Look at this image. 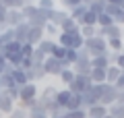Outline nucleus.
I'll return each mask as SVG.
<instances>
[{
  "label": "nucleus",
  "mask_w": 124,
  "mask_h": 118,
  "mask_svg": "<svg viewBox=\"0 0 124 118\" xmlns=\"http://www.w3.org/2000/svg\"><path fill=\"white\" fill-rule=\"evenodd\" d=\"M93 93L97 95V101L106 108H110L112 104H116V87L110 83H99V85H93Z\"/></svg>",
  "instance_id": "obj_1"
},
{
  "label": "nucleus",
  "mask_w": 124,
  "mask_h": 118,
  "mask_svg": "<svg viewBox=\"0 0 124 118\" xmlns=\"http://www.w3.org/2000/svg\"><path fill=\"white\" fill-rule=\"evenodd\" d=\"M85 50H87V54L91 58H95V56H103V54H108L110 50H108V42L103 37H89V39H85V46H83Z\"/></svg>",
  "instance_id": "obj_2"
},
{
  "label": "nucleus",
  "mask_w": 124,
  "mask_h": 118,
  "mask_svg": "<svg viewBox=\"0 0 124 118\" xmlns=\"http://www.w3.org/2000/svg\"><path fill=\"white\" fill-rule=\"evenodd\" d=\"M56 44L66 50H81L85 46V39L81 37V33H58Z\"/></svg>",
  "instance_id": "obj_3"
},
{
  "label": "nucleus",
  "mask_w": 124,
  "mask_h": 118,
  "mask_svg": "<svg viewBox=\"0 0 124 118\" xmlns=\"http://www.w3.org/2000/svg\"><path fill=\"white\" fill-rule=\"evenodd\" d=\"M77 54H79V58H77V62L70 66V68H72L75 75H83V77H87V75L91 73V56L87 54L85 48L77 50Z\"/></svg>",
  "instance_id": "obj_4"
},
{
  "label": "nucleus",
  "mask_w": 124,
  "mask_h": 118,
  "mask_svg": "<svg viewBox=\"0 0 124 118\" xmlns=\"http://www.w3.org/2000/svg\"><path fill=\"white\" fill-rule=\"evenodd\" d=\"M91 87H93V81L89 79V75H87V77H83V75H75V79L66 85L68 91L77 93V95H81L83 91H87V89H91Z\"/></svg>",
  "instance_id": "obj_5"
},
{
  "label": "nucleus",
  "mask_w": 124,
  "mask_h": 118,
  "mask_svg": "<svg viewBox=\"0 0 124 118\" xmlns=\"http://www.w3.org/2000/svg\"><path fill=\"white\" fill-rule=\"evenodd\" d=\"M37 95H39V89L35 83H27L23 87H19V106H25L29 101L37 100Z\"/></svg>",
  "instance_id": "obj_6"
},
{
  "label": "nucleus",
  "mask_w": 124,
  "mask_h": 118,
  "mask_svg": "<svg viewBox=\"0 0 124 118\" xmlns=\"http://www.w3.org/2000/svg\"><path fill=\"white\" fill-rule=\"evenodd\" d=\"M41 66H44L46 77H58V75L64 70V66H62V60H56V58H52V56L46 58Z\"/></svg>",
  "instance_id": "obj_7"
},
{
  "label": "nucleus",
  "mask_w": 124,
  "mask_h": 118,
  "mask_svg": "<svg viewBox=\"0 0 124 118\" xmlns=\"http://www.w3.org/2000/svg\"><path fill=\"white\" fill-rule=\"evenodd\" d=\"M46 19H48V23H52V25L60 27L62 23L68 19V10L64 8H54V10H46Z\"/></svg>",
  "instance_id": "obj_8"
},
{
  "label": "nucleus",
  "mask_w": 124,
  "mask_h": 118,
  "mask_svg": "<svg viewBox=\"0 0 124 118\" xmlns=\"http://www.w3.org/2000/svg\"><path fill=\"white\" fill-rule=\"evenodd\" d=\"M21 23H25V17H23L21 10H8V13H6L4 27H10V29H15V27L21 25Z\"/></svg>",
  "instance_id": "obj_9"
},
{
  "label": "nucleus",
  "mask_w": 124,
  "mask_h": 118,
  "mask_svg": "<svg viewBox=\"0 0 124 118\" xmlns=\"http://www.w3.org/2000/svg\"><path fill=\"white\" fill-rule=\"evenodd\" d=\"M27 23H29V27H41V29H44L46 23H48V19H46V10L35 8V13L27 19Z\"/></svg>",
  "instance_id": "obj_10"
},
{
  "label": "nucleus",
  "mask_w": 124,
  "mask_h": 118,
  "mask_svg": "<svg viewBox=\"0 0 124 118\" xmlns=\"http://www.w3.org/2000/svg\"><path fill=\"white\" fill-rule=\"evenodd\" d=\"M15 108H17V104H15L4 91H0V114H2V116H8Z\"/></svg>",
  "instance_id": "obj_11"
},
{
  "label": "nucleus",
  "mask_w": 124,
  "mask_h": 118,
  "mask_svg": "<svg viewBox=\"0 0 124 118\" xmlns=\"http://www.w3.org/2000/svg\"><path fill=\"white\" fill-rule=\"evenodd\" d=\"M44 37H46V33H44V29H41V27H31L25 44H29V46H33V48H35V46L39 44V42H41Z\"/></svg>",
  "instance_id": "obj_12"
},
{
  "label": "nucleus",
  "mask_w": 124,
  "mask_h": 118,
  "mask_svg": "<svg viewBox=\"0 0 124 118\" xmlns=\"http://www.w3.org/2000/svg\"><path fill=\"white\" fill-rule=\"evenodd\" d=\"M29 23H21V25H17L15 27V42H19V44H25L27 42V35H29Z\"/></svg>",
  "instance_id": "obj_13"
},
{
  "label": "nucleus",
  "mask_w": 124,
  "mask_h": 118,
  "mask_svg": "<svg viewBox=\"0 0 124 118\" xmlns=\"http://www.w3.org/2000/svg\"><path fill=\"white\" fill-rule=\"evenodd\" d=\"M81 101H83V110L93 108V106H97V104H99V101H97V95L93 93V89H87V91L81 93Z\"/></svg>",
  "instance_id": "obj_14"
},
{
  "label": "nucleus",
  "mask_w": 124,
  "mask_h": 118,
  "mask_svg": "<svg viewBox=\"0 0 124 118\" xmlns=\"http://www.w3.org/2000/svg\"><path fill=\"white\" fill-rule=\"evenodd\" d=\"M39 52H44L46 56H52V52H54V48H56V39H50V37H44L39 42V44L35 46Z\"/></svg>",
  "instance_id": "obj_15"
},
{
  "label": "nucleus",
  "mask_w": 124,
  "mask_h": 118,
  "mask_svg": "<svg viewBox=\"0 0 124 118\" xmlns=\"http://www.w3.org/2000/svg\"><path fill=\"white\" fill-rule=\"evenodd\" d=\"M85 112H87V118H103V116H108V108L101 106V104L93 106V108H87Z\"/></svg>",
  "instance_id": "obj_16"
},
{
  "label": "nucleus",
  "mask_w": 124,
  "mask_h": 118,
  "mask_svg": "<svg viewBox=\"0 0 124 118\" xmlns=\"http://www.w3.org/2000/svg\"><path fill=\"white\" fill-rule=\"evenodd\" d=\"M58 29H60V33H79L81 27H79V23H77V21H72V19L68 17L66 21L62 23L60 27H58Z\"/></svg>",
  "instance_id": "obj_17"
},
{
  "label": "nucleus",
  "mask_w": 124,
  "mask_h": 118,
  "mask_svg": "<svg viewBox=\"0 0 124 118\" xmlns=\"http://www.w3.org/2000/svg\"><path fill=\"white\" fill-rule=\"evenodd\" d=\"M10 77H13V81H15L17 87H23V85L29 83V81H27V75H25V70H23V68H13Z\"/></svg>",
  "instance_id": "obj_18"
},
{
  "label": "nucleus",
  "mask_w": 124,
  "mask_h": 118,
  "mask_svg": "<svg viewBox=\"0 0 124 118\" xmlns=\"http://www.w3.org/2000/svg\"><path fill=\"white\" fill-rule=\"evenodd\" d=\"M120 73H122V70H120L116 64H110V66L106 68V83L114 85V83H116V79L120 77Z\"/></svg>",
  "instance_id": "obj_19"
},
{
  "label": "nucleus",
  "mask_w": 124,
  "mask_h": 118,
  "mask_svg": "<svg viewBox=\"0 0 124 118\" xmlns=\"http://www.w3.org/2000/svg\"><path fill=\"white\" fill-rule=\"evenodd\" d=\"M87 10H89V8H87L85 4H79V6H75V8H70V10H68V17H70L72 21L81 23V19L85 17V13H87Z\"/></svg>",
  "instance_id": "obj_20"
},
{
  "label": "nucleus",
  "mask_w": 124,
  "mask_h": 118,
  "mask_svg": "<svg viewBox=\"0 0 124 118\" xmlns=\"http://www.w3.org/2000/svg\"><path fill=\"white\" fill-rule=\"evenodd\" d=\"M110 64H112V62H110V58H108V54L91 58V68H103V70H106Z\"/></svg>",
  "instance_id": "obj_21"
},
{
  "label": "nucleus",
  "mask_w": 124,
  "mask_h": 118,
  "mask_svg": "<svg viewBox=\"0 0 124 118\" xmlns=\"http://www.w3.org/2000/svg\"><path fill=\"white\" fill-rule=\"evenodd\" d=\"M89 79L93 81V85L106 83V70H103V68H91V73H89Z\"/></svg>",
  "instance_id": "obj_22"
},
{
  "label": "nucleus",
  "mask_w": 124,
  "mask_h": 118,
  "mask_svg": "<svg viewBox=\"0 0 124 118\" xmlns=\"http://www.w3.org/2000/svg\"><path fill=\"white\" fill-rule=\"evenodd\" d=\"M70 95H72V93L68 91L66 87H64V89H58V93H56V104L60 106V108H66V104H68V100H70Z\"/></svg>",
  "instance_id": "obj_23"
},
{
  "label": "nucleus",
  "mask_w": 124,
  "mask_h": 118,
  "mask_svg": "<svg viewBox=\"0 0 124 118\" xmlns=\"http://www.w3.org/2000/svg\"><path fill=\"white\" fill-rule=\"evenodd\" d=\"M83 108V101H81V95H77V93H72L70 95V100H68V104H66V112H75V110H81Z\"/></svg>",
  "instance_id": "obj_24"
},
{
  "label": "nucleus",
  "mask_w": 124,
  "mask_h": 118,
  "mask_svg": "<svg viewBox=\"0 0 124 118\" xmlns=\"http://www.w3.org/2000/svg\"><path fill=\"white\" fill-rule=\"evenodd\" d=\"M27 118H50V116H48V112H46L39 104H35L31 110H27Z\"/></svg>",
  "instance_id": "obj_25"
},
{
  "label": "nucleus",
  "mask_w": 124,
  "mask_h": 118,
  "mask_svg": "<svg viewBox=\"0 0 124 118\" xmlns=\"http://www.w3.org/2000/svg\"><path fill=\"white\" fill-rule=\"evenodd\" d=\"M106 0H93L91 4H87V8H89V13H95V15H101L103 10H106Z\"/></svg>",
  "instance_id": "obj_26"
},
{
  "label": "nucleus",
  "mask_w": 124,
  "mask_h": 118,
  "mask_svg": "<svg viewBox=\"0 0 124 118\" xmlns=\"http://www.w3.org/2000/svg\"><path fill=\"white\" fill-rule=\"evenodd\" d=\"M108 42V50L110 52H122V48H124V42H122V37H114V39H106Z\"/></svg>",
  "instance_id": "obj_27"
},
{
  "label": "nucleus",
  "mask_w": 124,
  "mask_h": 118,
  "mask_svg": "<svg viewBox=\"0 0 124 118\" xmlns=\"http://www.w3.org/2000/svg\"><path fill=\"white\" fill-rule=\"evenodd\" d=\"M83 25H89V27H97V15L95 13H85V17L81 19V23H79V27H83Z\"/></svg>",
  "instance_id": "obj_28"
},
{
  "label": "nucleus",
  "mask_w": 124,
  "mask_h": 118,
  "mask_svg": "<svg viewBox=\"0 0 124 118\" xmlns=\"http://www.w3.org/2000/svg\"><path fill=\"white\" fill-rule=\"evenodd\" d=\"M21 46L23 44H19V42H8V44H4L2 46V48H4V54H2V56H8V54H19L21 52Z\"/></svg>",
  "instance_id": "obj_29"
},
{
  "label": "nucleus",
  "mask_w": 124,
  "mask_h": 118,
  "mask_svg": "<svg viewBox=\"0 0 124 118\" xmlns=\"http://www.w3.org/2000/svg\"><path fill=\"white\" fill-rule=\"evenodd\" d=\"M108 114L112 118H124V104H112L108 108Z\"/></svg>",
  "instance_id": "obj_30"
},
{
  "label": "nucleus",
  "mask_w": 124,
  "mask_h": 118,
  "mask_svg": "<svg viewBox=\"0 0 124 118\" xmlns=\"http://www.w3.org/2000/svg\"><path fill=\"white\" fill-rule=\"evenodd\" d=\"M13 39H15V29L4 27V29H2V33H0V44L4 46V44H8V42H13Z\"/></svg>",
  "instance_id": "obj_31"
},
{
  "label": "nucleus",
  "mask_w": 124,
  "mask_h": 118,
  "mask_svg": "<svg viewBox=\"0 0 124 118\" xmlns=\"http://www.w3.org/2000/svg\"><path fill=\"white\" fill-rule=\"evenodd\" d=\"M112 25H114V19H112L108 13L97 15V27H112Z\"/></svg>",
  "instance_id": "obj_32"
},
{
  "label": "nucleus",
  "mask_w": 124,
  "mask_h": 118,
  "mask_svg": "<svg viewBox=\"0 0 124 118\" xmlns=\"http://www.w3.org/2000/svg\"><path fill=\"white\" fill-rule=\"evenodd\" d=\"M35 6L41 10H54L56 8V0H35Z\"/></svg>",
  "instance_id": "obj_33"
},
{
  "label": "nucleus",
  "mask_w": 124,
  "mask_h": 118,
  "mask_svg": "<svg viewBox=\"0 0 124 118\" xmlns=\"http://www.w3.org/2000/svg\"><path fill=\"white\" fill-rule=\"evenodd\" d=\"M44 33H46V37L54 39V37H58V33H60V29H58L56 25H52V23H46V27H44Z\"/></svg>",
  "instance_id": "obj_34"
},
{
  "label": "nucleus",
  "mask_w": 124,
  "mask_h": 118,
  "mask_svg": "<svg viewBox=\"0 0 124 118\" xmlns=\"http://www.w3.org/2000/svg\"><path fill=\"white\" fill-rule=\"evenodd\" d=\"M95 29H97V27L83 25V27L79 29V33H81V37H83V39H89V37H95Z\"/></svg>",
  "instance_id": "obj_35"
},
{
  "label": "nucleus",
  "mask_w": 124,
  "mask_h": 118,
  "mask_svg": "<svg viewBox=\"0 0 124 118\" xmlns=\"http://www.w3.org/2000/svg\"><path fill=\"white\" fill-rule=\"evenodd\" d=\"M0 85H2V91L4 89H10V87H17L10 75H0Z\"/></svg>",
  "instance_id": "obj_36"
},
{
  "label": "nucleus",
  "mask_w": 124,
  "mask_h": 118,
  "mask_svg": "<svg viewBox=\"0 0 124 118\" xmlns=\"http://www.w3.org/2000/svg\"><path fill=\"white\" fill-rule=\"evenodd\" d=\"M58 77H60V81H62L64 85H68L72 79H75V73H72V68H64L60 75H58Z\"/></svg>",
  "instance_id": "obj_37"
},
{
  "label": "nucleus",
  "mask_w": 124,
  "mask_h": 118,
  "mask_svg": "<svg viewBox=\"0 0 124 118\" xmlns=\"http://www.w3.org/2000/svg\"><path fill=\"white\" fill-rule=\"evenodd\" d=\"M46 58H48V56H46V54L44 52H39V50H33V54H31V62H33V66H35V64H44V60H46Z\"/></svg>",
  "instance_id": "obj_38"
},
{
  "label": "nucleus",
  "mask_w": 124,
  "mask_h": 118,
  "mask_svg": "<svg viewBox=\"0 0 124 118\" xmlns=\"http://www.w3.org/2000/svg\"><path fill=\"white\" fill-rule=\"evenodd\" d=\"M31 73H33V81H39V79H44V77H46V73H44V66H41V64L31 66Z\"/></svg>",
  "instance_id": "obj_39"
},
{
  "label": "nucleus",
  "mask_w": 124,
  "mask_h": 118,
  "mask_svg": "<svg viewBox=\"0 0 124 118\" xmlns=\"http://www.w3.org/2000/svg\"><path fill=\"white\" fill-rule=\"evenodd\" d=\"M6 118H27V110H23L21 106H17V108H15Z\"/></svg>",
  "instance_id": "obj_40"
},
{
  "label": "nucleus",
  "mask_w": 124,
  "mask_h": 118,
  "mask_svg": "<svg viewBox=\"0 0 124 118\" xmlns=\"http://www.w3.org/2000/svg\"><path fill=\"white\" fill-rule=\"evenodd\" d=\"M64 54H66V48H62V46H58V44H56V48H54V52H52V58H56V60H62V58H64Z\"/></svg>",
  "instance_id": "obj_41"
},
{
  "label": "nucleus",
  "mask_w": 124,
  "mask_h": 118,
  "mask_svg": "<svg viewBox=\"0 0 124 118\" xmlns=\"http://www.w3.org/2000/svg\"><path fill=\"white\" fill-rule=\"evenodd\" d=\"M33 50H35L33 46H29V44H23V46H21V52H19V54H21L23 58H31V54H33Z\"/></svg>",
  "instance_id": "obj_42"
},
{
  "label": "nucleus",
  "mask_w": 124,
  "mask_h": 118,
  "mask_svg": "<svg viewBox=\"0 0 124 118\" xmlns=\"http://www.w3.org/2000/svg\"><path fill=\"white\" fill-rule=\"evenodd\" d=\"M4 93H6V95H8L10 100L15 101V104L19 101V87H10V89H4Z\"/></svg>",
  "instance_id": "obj_43"
},
{
  "label": "nucleus",
  "mask_w": 124,
  "mask_h": 118,
  "mask_svg": "<svg viewBox=\"0 0 124 118\" xmlns=\"http://www.w3.org/2000/svg\"><path fill=\"white\" fill-rule=\"evenodd\" d=\"M79 4H83L81 0H62V6H64V10H70V8H75V6H79Z\"/></svg>",
  "instance_id": "obj_44"
},
{
  "label": "nucleus",
  "mask_w": 124,
  "mask_h": 118,
  "mask_svg": "<svg viewBox=\"0 0 124 118\" xmlns=\"http://www.w3.org/2000/svg\"><path fill=\"white\" fill-rule=\"evenodd\" d=\"M114 87H116V91H124V70H122V73H120V77L116 79Z\"/></svg>",
  "instance_id": "obj_45"
},
{
  "label": "nucleus",
  "mask_w": 124,
  "mask_h": 118,
  "mask_svg": "<svg viewBox=\"0 0 124 118\" xmlns=\"http://www.w3.org/2000/svg\"><path fill=\"white\" fill-rule=\"evenodd\" d=\"M6 13H8V8H6L2 2H0V27H4V19H6Z\"/></svg>",
  "instance_id": "obj_46"
},
{
  "label": "nucleus",
  "mask_w": 124,
  "mask_h": 118,
  "mask_svg": "<svg viewBox=\"0 0 124 118\" xmlns=\"http://www.w3.org/2000/svg\"><path fill=\"white\" fill-rule=\"evenodd\" d=\"M114 64L118 66L120 70H124V54H122V52H120L118 56H116V60H114Z\"/></svg>",
  "instance_id": "obj_47"
},
{
  "label": "nucleus",
  "mask_w": 124,
  "mask_h": 118,
  "mask_svg": "<svg viewBox=\"0 0 124 118\" xmlns=\"http://www.w3.org/2000/svg\"><path fill=\"white\" fill-rule=\"evenodd\" d=\"M6 66H8V62H6V58L0 54V75H4V70H6Z\"/></svg>",
  "instance_id": "obj_48"
},
{
  "label": "nucleus",
  "mask_w": 124,
  "mask_h": 118,
  "mask_svg": "<svg viewBox=\"0 0 124 118\" xmlns=\"http://www.w3.org/2000/svg\"><path fill=\"white\" fill-rule=\"evenodd\" d=\"M116 104H124V91H116Z\"/></svg>",
  "instance_id": "obj_49"
},
{
  "label": "nucleus",
  "mask_w": 124,
  "mask_h": 118,
  "mask_svg": "<svg viewBox=\"0 0 124 118\" xmlns=\"http://www.w3.org/2000/svg\"><path fill=\"white\" fill-rule=\"evenodd\" d=\"M108 4H116V6H122L124 4V0H106Z\"/></svg>",
  "instance_id": "obj_50"
},
{
  "label": "nucleus",
  "mask_w": 124,
  "mask_h": 118,
  "mask_svg": "<svg viewBox=\"0 0 124 118\" xmlns=\"http://www.w3.org/2000/svg\"><path fill=\"white\" fill-rule=\"evenodd\" d=\"M122 42H124V27H122Z\"/></svg>",
  "instance_id": "obj_51"
},
{
  "label": "nucleus",
  "mask_w": 124,
  "mask_h": 118,
  "mask_svg": "<svg viewBox=\"0 0 124 118\" xmlns=\"http://www.w3.org/2000/svg\"><path fill=\"white\" fill-rule=\"evenodd\" d=\"M103 118H112V116H110V114H108V116H103Z\"/></svg>",
  "instance_id": "obj_52"
},
{
  "label": "nucleus",
  "mask_w": 124,
  "mask_h": 118,
  "mask_svg": "<svg viewBox=\"0 0 124 118\" xmlns=\"http://www.w3.org/2000/svg\"><path fill=\"white\" fill-rule=\"evenodd\" d=\"M2 29H4V27H0V33H2Z\"/></svg>",
  "instance_id": "obj_53"
},
{
  "label": "nucleus",
  "mask_w": 124,
  "mask_h": 118,
  "mask_svg": "<svg viewBox=\"0 0 124 118\" xmlns=\"http://www.w3.org/2000/svg\"><path fill=\"white\" fill-rule=\"evenodd\" d=\"M0 91H2V85H0Z\"/></svg>",
  "instance_id": "obj_54"
},
{
  "label": "nucleus",
  "mask_w": 124,
  "mask_h": 118,
  "mask_svg": "<svg viewBox=\"0 0 124 118\" xmlns=\"http://www.w3.org/2000/svg\"><path fill=\"white\" fill-rule=\"evenodd\" d=\"M0 118H4V116H2V114H0Z\"/></svg>",
  "instance_id": "obj_55"
},
{
  "label": "nucleus",
  "mask_w": 124,
  "mask_h": 118,
  "mask_svg": "<svg viewBox=\"0 0 124 118\" xmlns=\"http://www.w3.org/2000/svg\"><path fill=\"white\" fill-rule=\"evenodd\" d=\"M122 54H124V48H122Z\"/></svg>",
  "instance_id": "obj_56"
},
{
  "label": "nucleus",
  "mask_w": 124,
  "mask_h": 118,
  "mask_svg": "<svg viewBox=\"0 0 124 118\" xmlns=\"http://www.w3.org/2000/svg\"><path fill=\"white\" fill-rule=\"evenodd\" d=\"M0 2H4V0H0Z\"/></svg>",
  "instance_id": "obj_57"
}]
</instances>
